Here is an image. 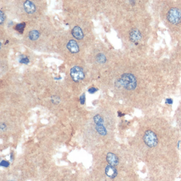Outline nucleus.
<instances>
[{
  "instance_id": "obj_1",
  "label": "nucleus",
  "mask_w": 181,
  "mask_h": 181,
  "mask_svg": "<svg viewBox=\"0 0 181 181\" xmlns=\"http://www.w3.org/2000/svg\"><path fill=\"white\" fill-rule=\"evenodd\" d=\"M119 82L121 85L128 90H133L137 87V79L135 76L131 73L122 74Z\"/></svg>"
},
{
  "instance_id": "obj_2",
  "label": "nucleus",
  "mask_w": 181,
  "mask_h": 181,
  "mask_svg": "<svg viewBox=\"0 0 181 181\" xmlns=\"http://www.w3.org/2000/svg\"><path fill=\"white\" fill-rule=\"evenodd\" d=\"M167 18L169 22L178 25L181 22V11L178 8H171L167 13Z\"/></svg>"
},
{
  "instance_id": "obj_3",
  "label": "nucleus",
  "mask_w": 181,
  "mask_h": 181,
  "mask_svg": "<svg viewBox=\"0 0 181 181\" xmlns=\"http://www.w3.org/2000/svg\"><path fill=\"white\" fill-rule=\"evenodd\" d=\"M144 140L149 147L153 148L158 144V138L155 133L151 130H148L144 133Z\"/></svg>"
},
{
  "instance_id": "obj_4",
  "label": "nucleus",
  "mask_w": 181,
  "mask_h": 181,
  "mask_svg": "<svg viewBox=\"0 0 181 181\" xmlns=\"http://www.w3.org/2000/svg\"><path fill=\"white\" fill-rule=\"evenodd\" d=\"M70 75L72 79L75 82L82 80L85 78V73L82 68L79 66H74L71 69Z\"/></svg>"
},
{
  "instance_id": "obj_5",
  "label": "nucleus",
  "mask_w": 181,
  "mask_h": 181,
  "mask_svg": "<svg viewBox=\"0 0 181 181\" xmlns=\"http://www.w3.org/2000/svg\"><path fill=\"white\" fill-rule=\"evenodd\" d=\"M142 38L140 31L137 29H133L130 33V39L135 44L137 43Z\"/></svg>"
},
{
  "instance_id": "obj_6",
  "label": "nucleus",
  "mask_w": 181,
  "mask_h": 181,
  "mask_svg": "<svg viewBox=\"0 0 181 181\" xmlns=\"http://www.w3.org/2000/svg\"><path fill=\"white\" fill-rule=\"evenodd\" d=\"M106 160L108 164L113 166L118 165V157L114 154L109 152L106 156Z\"/></svg>"
},
{
  "instance_id": "obj_7",
  "label": "nucleus",
  "mask_w": 181,
  "mask_h": 181,
  "mask_svg": "<svg viewBox=\"0 0 181 181\" xmlns=\"http://www.w3.org/2000/svg\"><path fill=\"white\" fill-rule=\"evenodd\" d=\"M67 48L72 53H77L79 52L78 43L74 40H70L67 44Z\"/></svg>"
},
{
  "instance_id": "obj_8",
  "label": "nucleus",
  "mask_w": 181,
  "mask_h": 181,
  "mask_svg": "<svg viewBox=\"0 0 181 181\" xmlns=\"http://www.w3.org/2000/svg\"><path fill=\"white\" fill-rule=\"evenodd\" d=\"M105 174L108 177L114 178L118 175V170L115 168L114 166L112 165H107L105 168Z\"/></svg>"
},
{
  "instance_id": "obj_9",
  "label": "nucleus",
  "mask_w": 181,
  "mask_h": 181,
  "mask_svg": "<svg viewBox=\"0 0 181 181\" xmlns=\"http://www.w3.org/2000/svg\"><path fill=\"white\" fill-rule=\"evenodd\" d=\"M72 35L75 39L78 40H81L84 37V35L81 28L79 26H75L72 29Z\"/></svg>"
},
{
  "instance_id": "obj_10",
  "label": "nucleus",
  "mask_w": 181,
  "mask_h": 181,
  "mask_svg": "<svg viewBox=\"0 0 181 181\" xmlns=\"http://www.w3.org/2000/svg\"><path fill=\"white\" fill-rule=\"evenodd\" d=\"M23 6L25 10L28 14L33 13L36 11V7L35 4L30 1H26L24 3Z\"/></svg>"
},
{
  "instance_id": "obj_11",
  "label": "nucleus",
  "mask_w": 181,
  "mask_h": 181,
  "mask_svg": "<svg viewBox=\"0 0 181 181\" xmlns=\"http://www.w3.org/2000/svg\"><path fill=\"white\" fill-rule=\"evenodd\" d=\"M95 128H96V131L100 135L105 136L107 134V130L106 129L105 127L104 126L103 124L96 125Z\"/></svg>"
},
{
  "instance_id": "obj_12",
  "label": "nucleus",
  "mask_w": 181,
  "mask_h": 181,
  "mask_svg": "<svg viewBox=\"0 0 181 181\" xmlns=\"http://www.w3.org/2000/svg\"><path fill=\"white\" fill-rule=\"evenodd\" d=\"M39 33L38 31L36 30H32L29 33V38L31 40V41H36L37 40L39 37Z\"/></svg>"
},
{
  "instance_id": "obj_13",
  "label": "nucleus",
  "mask_w": 181,
  "mask_h": 181,
  "mask_svg": "<svg viewBox=\"0 0 181 181\" xmlns=\"http://www.w3.org/2000/svg\"><path fill=\"white\" fill-rule=\"evenodd\" d=\"M25 27H26V23L25 22H23L21 23H18L15 27V29L18 31L19 33L22 34L23 33Z\"/></svg>"
},
{
  "instance_id": "obj_14",
  "label": "nucleus",
  "mask_w": 181,
  "mask_h": 181,
  "mask_svg": "<svg viewBox=\"0 0 181 181\" xmlns=\"http://www.w3.org/2000/svg\"><path fill=\"white\" fill-rule=\"evenodd\" d=\"M96 61L100 63H105L107 61L106 56L102 53L98 54L96 56Z\"/></svg>"
},
{
  "instance_id": "obj_15",
  "label": "nucleus",
  "mask_w": 181,
  "mask_h": 181,
  "mask_svg": "<svg viewBox=\"0 0 181 181\" xmlns=\"http://www.w3.org/2000/svg\"><path fill=\"white\" fill-rule=\"evenodd\" d=\"M93 120H94V121L95 122V123L96 124V125L103 124L104 123L103 118L100 115H95L94 117Z\"/></svg>"
},
{
  "instance_id": "obj_16",
  "label": "nucleus",
  "mask_w": 181,
  "mask_h": 181,
  "mask_svg": "<svg viewBox=\"0 0 181 181\" xmlns=\"http://www.w3.org/2000/svg\"><path fill=\"white\" fill-rule=\"evenodd\" d=\"M29 59L25 56L22 55L19 58V62L25 64H28L29 63Z\"/></svg>"
},
{
  "instance_id": "obj_17",
  "label": "nucleus",
  "mask_w": 181,
  "mask_h": 181,
  "mask_svg": "<svg viewBox=\"0 0 181 181\" xmlns=\"http://www.w3.org/2000/svg\"><path fill=\"white\" fill-rule=\"evenodd\" d=\"M51 101L53 103L57 104L59 103V102H60V99H59V97H58L57 96H52Z\"/></svg>"
},
{
  "instance_id": "obj_18",
  "label": "nucleus",
  "mask_w": 181,
  "mask_h": 181,
  "mask_svg": "<svg viewBox=\"0 0 181 181\" xmlns=\"http://www.w3.org/2000/svg\"><path fill=\"white\" fill-rule=\"evenodd\" d=\"M0 13H1V18H0V23L1 25H2L4 21H5V14L3 12V11H0Z\"/></svg>"
},
{
  "instance_id": "obj_19",
  "label": "nucleus",
  "mask_w": 181,
  "mask_h": 181,
  "mask_svg": "<svg viewBox=\"0 0 181 181\" xmlns=\"http://www.w3.org/2000/svg\"><path fill=\"white\" fill-rule=\"evenodd\" d=\"M85 94H83L80 97V102L81 105H84L85 103Z\"/></svg>"
},
{
  "instance_id": "obj_20",
  "label": "nucleus",
  "mask_w": 181,
  "mask_h": 181,
  "mask_svg": "<svg viewBox=\"0 0 181 181\" xmlns=\"http://www.w3.org/2000/svg\"><path fill=\"white\" fill-rule=\"evenodd\" d=\"M0 165H1V166L7 167L9 166L10 163H9L7 161H6V160H2Z\"/></svg>"
},
{
  "instance_id": "obj_21",
  "label": "nucleus",
  "mask_w": 181,
  "mask_h": 181,
  "mask_svg": "<svg viewBox=\"0 0 181 181\" xmlns=\"http://www.w3.org/2000/svg\"><path fill=\"white\" fill-rule=\"evenodd\" d=\"M0 129H1V131L2 132L5 131L7 130V126H6V124L4 123H1V126H0Z\"/></svg>"
},
{
  "instance_id": "obj_22",
  "label": "nucleus",
  "mask_w": 181,
  "mask_h": 181,
  "mask_svg": "<svg viewBox=\"0 0 181 181\" xmlns=\"http://www.w3.org/2000/svg\"><path fill=\"white\" fill-rule=\"evenodd\" d=\"M97 90H98V89H97L95 87H91L90 88L88 89V92L91 94H93L95 93Z\"/></svg>"
},
{
  "instance_id": "obj_23",
  "label": "nucleus",
  "mask_w": 181,
  "mask_h": 181,
  "mask_svg": "<svg viewBox=\"0 0 181 181\" xmlns=\"http://www.w3.org/2000/svg\"><path fill=\"white\" fill-rule=\"evenodd\" d=\"M173 100H172L171 98H167L166 100V103L167 104L171 105L173 104Z\"/></svg>"
},
{
  "instance_id": "obj_24",
  "label": "nucleus",
  "mask_w": 181,
  "mask_h": 181,
  "mask_svg": "<svg viewBox=\"0 0 181 181\" xmlns=\"http://www.w3.org/2000/svg\"><path fill=\"white\" fill-rule=\"evenodd\" d=\"M118 116H120V117H121V116H124V114L122 113V112H121L120 111H118Z\"/></svg>"
},
{
  "instance_id": "obj_25",
  "label": "nucleus",
  "mask_w": 181,
  "mask_h": 181,
  "mask_svg": "<svg viewBox=\"0 0 181 181\" xmlns=\"http://www.w3.org/2000/svg\"></svg>"
}]
</instances>
